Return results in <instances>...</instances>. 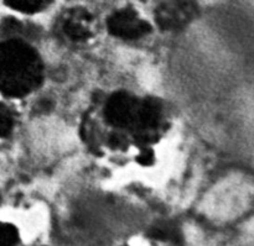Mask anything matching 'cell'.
<instances>
[{"instance_id":"cell-1","label":"cell","mask_w":254,"mask_h":246,"mask_svg":"<svg viewBox=\"0 0 254 246\" xmlns=\"http://www.w3.org/2000/svg\"><path fill=\"white\" fill-rule=\"evenodd\" d=\"M42 62L32 47L20 39L0 41V92L9 98H22L42 81Z\"/></svg>"},{"instance_id":"cell-3","label":"cell","mask_w":254,"mask_h":246,"mask_svg":"<svg viewBox=\"0 0 254 246\" xmlns=\"http://www.w3.org/2000/svg\"><path fill=\"white\" fill-rule=\"evenodd\" d=\"M107 27L113 36L123 40L141 39L151 31L150 24L131 7H123L113 12L107 20Z\"/></svg>"},{"instance_id":"cell-5","label":"cell","mask_w":254,"mask_h":246,"mask_svg":"<svg viewBox=\"0 0 254 246\" xmlns=\"http://www.w3.org/2000/svg\"><path fill=\"white\" fill-rule=\"evenodd\" d=\"M5 5L10 9L24 14H35L46 9L51 0H4Z\"/></svg>"},{"instance_id":"cell-2","label":"cell","mask_w":254,"mask_h":246,"mask_svg":"<svg viewBox=\"0 0 254 246\" xmlns=\"http://www.w3.org/2000/svg\"><path fill=\"white\" fill-rule=\"evenodd\" d=\"M143 99H138L126 92L113 94L107 101L104 115L107 121L116 128H126L136 134L140 121Z\"/></svg>"},{"instance_id":"cell-8","label":"cell","mask_w":254,"mask_h":246,"mask_svg":"<svg viewBox=\"0 0 254 246\" xmlns=\"http://www.w3.org/2000/svg\"><path fill=\"white\" fill-rule=\"evenodd\" d=\"M19 233L14 225L0 222V246H16Z\"/></svg>"},{"instance_id":"cell-6","label":"cell","mask_w":254,"mask_h":246,"mask_svg":"<svg viewBox=\"0 0 254 246\" xmlns=\"http://www.w3.org/2000/svg\"><path fill=\"white\" fill-rule=\"evenodd\" d=\"M26 31V26L14 17H5L0 21V37L2 39H20Z\"/></svg>"},{"instance_id":"cell-9","label":"cell","mask_w":254,"mask_h":246,"mask_svg":"<svg viewBox=\"0 0 254 246\" xmlns=\"http://www.w3.org/2000/svg\"><path fill=\"white\" fill-rule=\"evenodd\" d=\"M153 161H154V153H153V151L149 150V148L144 150L138 157V162L141 163V165H144V166L151 165V163H153Z\"/></svg>"},{"instance_id":"cell-7","label":"cell","mask_w":254,"mask_h":246,"mask_svg":"<svg viewBox=\"0 0 254 246\" xmlns=\"http://www.w3.org/2000/svg\"><path fill=\"white\" fill-rule=\"evenodd\" d=\"M15 126V113L6 104L0 103V138H7Z\"/></svg>"},{"instance_id":"cell-4","label":"cell","mask_w":254,"mask_h":246,"mask_svg":"<svg viewBox=\"0 0 254 246\" xmlns=\"http://www.w3.org/2000/svg\"><path fill=\"white\" fill-rule=\"evenodd\" d=\"M91 20L92 17L84 10H71L62 22L64 34L74 42L86 41L92 36L91 27H89Z\"/></svg>"}]
</instances>
